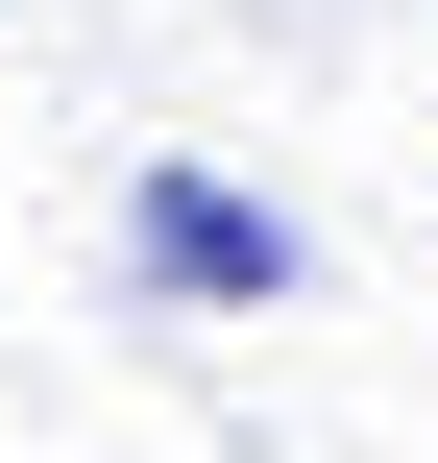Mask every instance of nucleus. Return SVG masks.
I'll list each match as a JSON object with an SVG mask.
<instances>
[{
    "instance_id": "1",
    "label": "nucleus",
    "mask_w": 438,
    "mask_h": 463,
    "mask_svg": "<svg viewBox=\"0 0 438 463\" xmlns=\"http://www.w3.org/2000/svg\"><path fill=\"white\" fill-rule=\"evenodd\" d=\"M122 293H146V317H268V293H317V220H293L268 171L171 146V171H122Z\"/></svg>"
}]
</instances>
